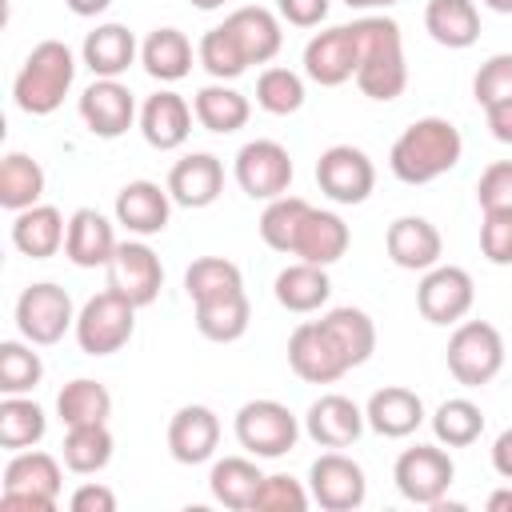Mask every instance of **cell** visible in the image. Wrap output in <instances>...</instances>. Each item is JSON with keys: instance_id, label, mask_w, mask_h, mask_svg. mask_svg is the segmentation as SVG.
Segmentation results:
<instances>
[{"instance_id": "obj_1", "label": "cell", "mask_w": 512, "mask_h": 512, "mask_svg": "<svg viewBox=\"0 0 512 512\" xmlns=\"http://www.w3.org/2000/svg\"><path fill=\"white\" fill-rule=\"evenodd\" d=\"M356 36V88L368 100H396L408 88V64H404V40L400 24L392 16H360L352 20Z\"/></svg>"}, {"instance_id": "obj_2", "label": "cell", "mask_w": 512, "mask_h": 512, "mask_svg": "<svg viewBox=\"0 0 512 512\" xmlns=\"http://www.w3.org/2000/svg\"><path fill=\"white\" fill-rule=\"evenodd\" d=\"M460 156H464L460 128L444 116H420L396 136V144L388 152V168L404 184H428V180L452 172L460 164Z\"/></svg>"}, {"instance_id": "obj_3", "label": "cell", "mask_w": 512, "mask_h": 512, "mask_svg": "<svg viewBox=\"0 0 512 512\" xmlns=\"http://www.w3.org/2000/svg\"><path fill=\"white\" fill-rule=\"evenodd\" d=\"M72 80H76L72 48L64 40H40L24 56V64H20L16 80H12V100L28 116H52L64 104Z\"/></svg>"}, {"instance_id": "obj_4", "label": "cell", "mask_w": 512, "mask_h": 512, "mask_svg": "<svg viewBox=\"0 0 512 512\" xmlns=\"http://www.w3.org/2000/svg\"><path fill=\"white\" fill-rule=\"evenodd\" d=\"M232 428H236V444L256 460H280L300 440V420L280 400H248V404H240Z\"/></svg>"}, {"instance_id": "obj_5", "label": "cell", "mask_w": 512, "mask_h": 512, "mask_svg": "<svg viewBox=\"0 0 512 512\" xmlns=\"http://www.w3.org/2000/svg\"><path fill=\"white\" fill-rule=\"evenodd\" d=\"M448 372L464 388H484L504 368V336L488 320H460L448 336Z\"/></svg>"}, {"instance_id": "obj_6", "label": "cell", "mask_w": 512, "mask_h": 512, "mask_svg": "<svg viewBox=\"0 0 512 512\" xmlns=\"http://www.w3.org/2000/svg\"><path fill=\"white\" fill-rule=\"evenodd\" d=\"M76 344H80V352H88V356H112V352H120L128 340H132V332H136V304L132 300H124L120 292H112V288H104L100 296H92L80 312H76Z\"/></svg>"}, {"instance_id": "obj_7", "label": "cell", "mask_w": 512, "mask_h": 512, "mask_svg": "<svg viewBox=\"0 0 512 512\" xmlns=\"http://www.w3.org/2000/svg\"><path fill=\"white\" fill-rule=\"evenodd\" d=\"M60 500V464L48 452L24 448L12 452L4 468V492L0 508H28V512H52Z\"/></svg>"}, {"instance_id": "obj_8", "label": "cell", "mask_w": 512, "mask_h": 512, "mask_svg": "<svg viewBox=\"0 0 512 512\" xmlns=\"http://www.w3.org/2000/svg\"><path fill=\"white\" fill-rule=\"evenodd\" d=\"M392 480H396V492L412 504H424V508H436L452 480H456V464L452 456L436 444H416V448H404L392 464Z\"/></svg>"}, {"instance_id": "obj_9", "label": "cell", "mask_w": 512, "mask_h": 512, "mask_svg": "<svg viewBox=\"0 0 512 512\" xmlns=\"http://www.w3.org/2000/svg\"><path fill=\"white\" fill-rule=\"evenodd\" d=\"M16 328L28 344H56L68 328H76V308H72V296L52 284V280H40V284H28L16 300Z\"/></svg>"}, {"instance_id": "obj_10", "label": "cell", "mask_w": 512, "mask_h": 512, "mask_svg": "<svg viewBox=\"0 0 512 512\" xmlns=\"http://www.w3.org/2000/svg\"><path fill=\"white\" fill-rule=\"evenodd\" d=\"M316 184L332 204H364L376 188V164L364 148L332 144L316 160Z\"/></svg>"}, {"instance_id": "obj_11", "label": "cell", "mask_w": 512, "mask_h": 512, "mask_svg": "<svg viewBox=\"0 0 512 512\" xmlns=\"http://www.w3.org/2000/svg\"><path fill=\"white\" fill-rule=\"evenodd\" d=\"M308 492H312V504H320L324 512H352L364 504L368 496V480H364V468L344 456L340 448L324 452L312 460L308 468Z\"/></svg>"}, {"instance_id": "obj_12", "label": "cell", "mask_w": 512, "mask_h": 512, "mask_svg": "<svg viewBox=\"0 0 512 512\" xmlns=\"http://www.w3.org/2000/svg\"><path fill=\"white\" fill-rule=\"evenodd\" d=\"M232 172H236V184H240L244 196H252V200H276L292 184V156L276 140H248L236 152Z\"/></svg>"}, {"instance_id": "obj_13", "label": "cell", "mask_w": 512, "mask_h": 512, "mask_svg": "<svg viewBox=\"0 0 512 512\" xmlns=\"http://www.w3.org/2000/svg\"><path fill=\"white\" fill-rule=\"evenodd\" d=\"M476 304V284L456 264H436L416 284V308L428 324H460Z\"/></svg>"}, {"instance_id": "obj_14", "label": "cell", "mask_w": 512, "mask_h": 512, "mask_svg": "<svg viewBox=\"0 0 512 512\" xmlns=\"http://www.w3.org/2000/svg\"><path fill=\"white\" fill-rule=\"evenodd\" d=\"M160 284H164V264L144 240L116 244L112 260H108V288L112 292H120L136 308H148L160 296Z\"/></svg>"}, {"instance_id": "obj_15", "label": "cell", "mask_w": 512, "mask_h": 512, "mask_svg": "<svg viewBox=\"0 0 512 512\" xmlns=\"http://www.w3.org/2000/svg\"><path fill=\"white\" fill-rule=\"evenodd\" d=\"M288 364L308 384H336L344 372H352L344 352L336 348V340L328 336V328L320 320L296 324V332L288 336Z\"/></svg>"}, {"instance_id": "obj_16", "label": "cell", "mask_w": 512, "mask_h": 512, "mask_svg": "<svg viewBox=\"0 0 512 512\" xmlns=\"http://www.w3.org/2000/svg\"><path fill=\"white\" fill-rule=\"evenodd\" d=\"M304 76L320 88H340L356 76V36L352 24H336L328 32H316L304 44Z\"/></svg>"}, {"instance_id": "obj_17", "label": "cell", "mask_w": 512, "mask_h": 512, "mask_svg": "<svg viewBox=\"0 0 512 512\" xmlns=\"http://www.w3.org/2000/svg\"><path fill=\"white\" fill-rule=\"evenodd\" d=\"M80 120L88 124L92 136L100 140H116L132 128L136 120V100L128 92V84L120 80H92L84 92H80Z\"/></svg>"}, {"instance_id": "obj_18", "label": "cell", "mask_w": 512, "mask_h": 512, "mask_svg": "<svg viewBox=\"0 0 512 512\" xmlns=\"http://www.w3.org/2000/svg\"><path fill=\"white\" fill-rule=\"evenodd\" d=\"M368 428L364 420V408L340 392H328L320 400L308 404L304 412V432L320 444V448H348L360 440V432Z\"/></svg>"}, {"instance_id": "obj_19", "label": "cell", "mask_w": 512, "mask_h": 512, "mask_svg": "<svg viewBox=\"0 0 512 512\" xmlns=\"http://www.w3.org/2000/svg\"><path fill=\"white\" fill-rule=\"evenodd\" d=\"M220 416L208 404H184L168 420V452L176 464H204L216 456Z\"/></svg>"}, {"instance_id": "obj_20", "label": "cell", "mask_w": 512, "mask_h": 512, "mask_svg": "<svg viewBox=\"0 0 512 512\" xmlns=\"http://www.w3.org/2000/svg\"><path fill=\"white\" fill-rule=\"evenodd\" d=\"M384 248H388V260L404 272H428L440 264V252H444V240L436 232L432 220L424 216H396L388 224V236H384Z\"/></svg>"}, {"instance_id": "obj_21", "label": "cell", "mask_w": 512, "mask_h": 512, "mask_svg": "<svg viewBox=\"0 0 512 512\" xmlns=\"http://www.w3.org/2000/svg\"><path fill=\"white\" fill-rule=\"evenodd\" d=\"M164 188L180 208H208L224 192V164L212 152H188L184 160L172 164Z\"/></svg>"}, {"instance_id": "obj_22", "label": "cell", "mask_w": 512, "mask_h": 512, "mask_svg": "<svg viewBox=\"0 0 512 512\" xmlns=\"http://www.w3.org/2000/svg\"><path fill=\"white\" fill-rule=\"evenodd\" d=\"M192 116L196 112H192V104L180 92L160 88L140 108V132H144V140L156 152H172V148H180L192 136Z\"/></svg>"}, {"instance_id": "obj_23", "label": "cell", "mask_w": 512, "mask_h": 512, "mask_svg": "<svg viewBox=\"0 0 512 512\" xmlns=\"http://www.w3.org/2000/svg\"><path fill=\"white\" fill-rule=\"evenodd\" d=\"M172 204L176 200L156 180H128L116 192V224H124L132 236H156L168 228Z\"/></svg>"}, {"instance_id": "obj_24", "label": "cell", "mask_w": 512, "mask_h": 512, "mask_svg": "<svg viewBox=\"0 0 512 512\" xmlns=\"http://www.w3.org/2000/svg\"><path fill=\"white\" fill-rule=\"evenodd\" d=\"M364 420L376 436L384 440H404L412 436L420 424H424V400L412 392V388H400V384H388V388H376L364 404Z\"/></svg>"}, {"instance_id": "obj_25", "label": "cell", "mask_w": 512, "mask_h": 512, "mask_svg": "<svg viewBox=\"0 0 512 512\" xmlns=\"http://www.w3.org/2000/svg\"><path fill=\"white\" fill-rule=\"evenodd\" d=\"M116 232L108 224L104 212L96 208H76L68 216V236H64V256L76 268H108L112 252H116Z\"/></svg>"}, {"instance_id": "obj_26", "label": "cell", "mask_w": 512, "mask_h": 512, "mask_svg": "<svg viewBox=\"0 0 512 512\" xmlns=\"http://www.w3.org/2000/svg\"><path fill=\"white\" fill-rule=\"evenodd\" d=\"M348 224L336 216V212H324V208H308L300 232H296V244H292V256L296 260H308V264H336L344 252H348Z\"/></svg>"}, {"instance_id": "obj_27", "label": "cell", "mask_w": 512, "mask_h": 512, "mask_svg": "<svg viewBox=\"0 0 512 512\" xmlns=\"http://www.w3.org/2000/svg\"><path fill=\"white\" fill-rule=\"evenodd\" d=\"M136 36L124 28V24H96L88 36H84V64L92 76L100 80H120L132 64H136Z\"/></svg>"}, {"instance_id": "obj_28", "label": "cell", "mask_w": 512, "mask_h": 512, "mask_svg": "<svg viewBox=\"0 0 512 512\" xmlns=\"http://www.w3.org/2000/svg\"><path fill=\"white\" fill-rule=\"evenodd\" d=\"M64 236H68V224H64L60 208H52V204H32V208L16 212V220H12V244L32 260L56 256L64 248Z\"/></svg>"}, {"instance_id": "obj_29", "label": "cell", "mask_w": 512, "mask_h": 512, "mask_svg": "<svg viewBox=\"0 0 512 512\" xmlns=\"http://www.w3.org/2000/svg\"><path fill=\"white\" fill-rule=\"evenodd\" d=\"M224 28L236 36V44L244 48L248 64H268L276 60L280 44H284V32H280V20L268 12V8H236L232 16H224Z\"/></svg>"}, {"instance_id": "obj_30", "label": "cell", "mask_w": 512, "mask_h": 512, "mask_svg": "<svg viewBox=\"0 0 512 512\" xmlns=\"http://www.w3.org/2000/svg\"><path fill=\"white\" fill-rule=\"evenodd\" d=\"M280 308L288 312H316L328 304L332 296V280H328V268L320 264H308V260H296L288 268L276 272V284H272Z\"/></svg>"}, {"instance_id": "obj_31", "label": "cell", "mask_w": 512, "mask_h": 512, "mask_svg": "<svg viewBox=\"0 0 512 512\" xmlns=\"http://www.w3.org/2000/svg\"><path fill=\"white\" fill-rule=\"evenodd\" d=\"M140 64L152 80L176 84L192 72V44L180 28H152L148 40L140 44Z\"/></svg>"}, {"instance_id": "obj_32", "label": "cell", "mask_w": 512, "mask_h": 512, "mask_svg": "<svg viewBox=\"0 0 512 512\" xmlns=\"http://www.w3.org/2000/svg\"><path fill=\"white\" fill-rule=\"evenodd\" d=\"M320 324L328 328V336L336 340V348L344 352L348 368H360L372 360L376 352V324L364 308H352V304H340V308H328L320 316Z\"/></svg>"}, {"instance_id": "obj_33", "label": "cell", "mask_w": 512, "mask_h": 512, "mask_svg": "<svg viewBox=\"0 0 512 512\" xmlns=\"http://www.w3.org/2000/svg\"><path fill=\"white\" fill-rule=\"evenodd\" d=\"M192 112H196L200 128H208V132H216V136H228V132H236V128L248 124L252 104H248L244 92H236V88H228L224 80H216V84H204V88L192 96Z\"/></svg>"}, {"instance_id": "obj_34", "label": "cell", "mask_w": 512, "mask_h": 512, "mask_svg": "<svg viewBox=\"0 0 512 512\" xmlns=\"http://www.w3.org/2000/svg\"><path fill=\"white\" fill-rule=\"evenodd\" d=\"M424 28L444 48H472L480 40V12L472 0H428Z\"/></svg>"}, {"instance_id": "obj_35", "label": "cell", "mask_w": 512, "mask_h": 512, "mask_svg": "<svg viewBox=\"0 0 512 512\" xmlns=\"http://www.w3.org/2000/svg\"><path fill=\"white\" fill-rule=\"evenodd\" d=\"M196 308V328L204 340L212 344H232L248 332V320H252V308H248V296L244 292H228V296H216V300H200L192 304Z\"/></svg>"}, {"instance_id": "obj_36", "label": "cell", "mask_w": 512, "mask_h": 512, "mask_svg": "<svg viewBox=\"0 0 512 512\" xmlns=\"http://www.w3.org/2000/svg\"><path fill=\"white\" fill-rule=\"evenodd\" d=\"M260 480H264V472H260L256 460H248V456H224V460H216L212 472H208L212 496H216L224 508H232V512L252 508Z\"/></svg>"}, {"instance_id": "obj_37", "label": "cell", "mask_w": 512, "mask_h": 512, "mask_svg": "<svg viewBox=\"0 0 512 512\" xmlns=\"http://www.w3.org/2000/svg\"><path fill=\"white\" fill-rule=\"evenodd\" d=\"M56 416H60L64 428H72V424H108L112 392L100 380H88V376L68 380L56 396Z\"/></svg>"}, {"instance_id": "obj_38", "label": "cell", "mask_w": 512, "mask_h": 512, "mask_svg": "<svg viewBox=\"0 0 512 512\" xmlns=\"http://www.w3.org/2000/svg\"><path fill=\"white\" fill-rule=\"evenodd\" d=\"M44 196V168L28 152H8L0 160V204L8 212H24Z\"/></svg>"}, {"instance_id": "obj_39", "label": "cell", "mask_w": 512, "mask_h": 512, "mask_svg": "<svg viewBox=\"0 0 512 512\" xmlns=\"http://www.w3.org/2000/svg\"><path fill=\"white\" fill-rule=\"evenodd\" d=\"M48 432V416L36 400L28 396H4L0 400V448L8 452H24L36 448Z\"/></svg>"}, {"instance_id": "obj_40", "label": "cell", "mask_w": 512, "mask_h": 512, "mask_svg": "<svg viewBox=\"0 0 512 512\" xmlns=\"http://www.w3.org/2000/svg\"><path fill=\"white\" fill-rule=\"evenodd\" d=\"M112 448H116V444H112L108 424H72V428L64 432V444H60L64 464H68L76 476H96L100 468H108Z\"/></svg>"}, {"instance_id": "obj_41", "label": "cell", "mask_w": 512, "mask_h": 512, "mask_svg": "<svg viewBox=\"0 0 512 512\" xmlns=\"http://www.w3.org/2000/svg\"><path fill=\"white\" fill-rule=\"evenodd\" d=\"M480 432H484V412L468 396H452L432 412V436L444 448H468L480 440Z\"/></svg>"}, {"instance_id": "obj_42", "label": "cell", "mask_w": 512, "mask_h": 512, "mask_svg": "<svg viewBox=\"0 0 512 512\" xmlns=\"http://www.w3.org/2000/svg\"><path fill=\"white\" fill-rule=\"evenodd\" d=\"M184 292L192 304L200 300H216V296H228V292H244V276L232 260L224 256H200L188 264L184 272Z\"/></svg>"}, {"instance_id": "obj_43", "label": "cell", "mask_w": 512, "mask_h": 512, "mask_svg": "<svg viewBox=\"0 0 512 512\" xmlns=\"http://www.w3.org/2000/svg\"><path fill=\"white\" fill-rule=\"evenodd\" d=\"M308 208L312 204L304 196H288V192L276 196V200H268V208L260 212V240L272 252H288L292 256V244H296V232H300Z\"/></svg>"}, {"instance_id": "obj_44", "label": "cell", "mask_w": 512, "mask_h": 512, "mask_svg": "<svg viewBox=\"0 0 512 512\" xmlns=\"http://www.w3.org/2000/svg\"><path fill=\"white\" fill-rule=\"evenodd\" d=\"M44 380L40 352H32L28 340H4L0 344V392L4 396H28Z\"/></svg>"}, {"instance_id": "obj_45", "label": "cell", "mask_w": 512, "mask_h": 512, "mask_svg": "<svg viewBox=\"0 0 512 512\" xmlns=\"http://www.w3.org/2000/svg\"><path fill=\"white\" fill-rule=\"evenodd\" d=\"M196 56H200L204 72H208V76H216V80H236V76L248 68L244 48L236 44V36H232L224 24H216V28H208V32L200 36Z\"/></svg>"}, {"instance_id": "obj_46", "label": "cell", "mask_w": 512, "mask_h": 512, "mask_svg": "<svg viewBox=\"0 0 512 512\" xmlns=\"http://www.w3.org/2000/svg\"><path fill=\"white\" fill-rule=\"evenodd\" d=\"M256 104L272 116H292L304 108V80L292 68H264L256 80Z\"/></svg>"}, {"instance_id": "obj_47", "label": "cell", "mask_w": 512, "mask_h": 512, "mask_svg": "<svg viewBox=\"0 0 512 512\" xmlns=\"http://www.w3.org/2000/svg\"><path fill=\"white\" fill-rule=\"evenodd\" d=\"M312 504V492H304V484L296 476H264L252 500V512H304Z\"/></svg>"}, {"instance_id": "obj_48", "label": "cell", "mask_w": 512, "mask_h": 512, "mask_svg": "<svg viewBox=\"0 0 512 512\" xmlns=\"http://www.w3.org/2000/svg\"><path fill=\"white\" fill-rule=\"evenodd\" d=\"M472 96H476L480 108L512 96V52H496L480 64V72L472 80Z\"/></svg>"}, {"instance_id": "obj_49", "label": "cell", "mask_w": 512, "mask_h": 512, "mask_svg": "<svg viewBox=\"0 0 512 512\" xmlns=\"http://www.w3.org/2000/svg\"><path fill=\"white\" fill-rule=\"evenodd\" d=\"M480 252H484V260L496 264V268L512 264V208L484 212V224H480Z\"/></svg>"}, {"instance_id": "obj_50", "label": "cell", "mask_w": 512, "mask_h": 512, "mask_svg": "<svg viewBox=\"0 0 512 512\" xmlns=\"http://www.w3.org/2000/svg\"><path fill=\"white\" fill-rule=\"evenodd\" d=\"M476 204L484 212H496V208H512V160H496L480 172L476 180Z\"/></svg>"}, {"instance_id": "obj_51", "label": "cell", "mask_w": 512, "mask_h": 512, "mask_svg": "<svg viewBox=\"0 0 512 512\" xmlns=\"http://www.w3.org/2000/svg\"><path fill=\"white\" fill-rule=\"evenodd\" d=\"M328 4L332 0H276V12H280V20H288L296 28H316V24H324Z\"/></svg>"}, {"instance_id": "obj_52", "label": "cell", "mask_w": 512, "mask_h": 512, "mask_svg": "<svg viewBox=\"0 0 512 512\" xmlns=\"http://www.w3.org/2000/svg\"><path fill=\"white\" fill-rule=\"evenodd\" d=\"M72 512H116V492L108 488V484H80L76 492H72Z\"/></svg>"}, {"instance_id": "obj_53", "label": "cell", "mask_w": 512, "mask_h": 512, "mask_svg": "<svg viewBox=\"0 0 512 512\" xmlns=\"http://www.w3.org/2000/svg\"><path fill=\"white\" fill-rule=\"evenodd\" d=\"M484 120H488V132H492L500 144H512V96L488 104V108H484Z\"/></svg>"}, {"instance_id": "obj_54", "label": "cell", "mask_w": 512, "mask_h": 512, "mask_svg": "<svg viewBox=\"0 0 512 512\" xmlns=\"http://www.w3.org/2000/svg\"><path fill=\"white\" fill-rule=\"evenodd\" d=\"M492 468H496L504 480H512V428H504V432L496 436V444H492Z\"/></svg>"}, {"instance_id": "obj_55", "label": "cell", "mask_w": 512, "mask_h": 512, "mask_svg": "<svg viewBox=\"0 0 512 512\" xmlns=\"http://www.w3.org/2000/svg\"><path fill=\"white\" fill-rule=\"evenodd\" d=\"M64 4H68V12H72V16H84V20H88V16L108 12V4H112V0H64Z\"/></svg>"}, {"instance_id": "obj_56", "label": "cell", "mask_w": 512, "mask_h": 512, "mask_svg": "<svg viewBox=\"0 0 512 512\" xmlns=\"http://www.w3.org/2000/svg\"><path fill=\"white\" fill-rule=\"evenodd\" d=\"M484 508H488V512H512V488H496Z\"/></svg>"}, {"instance_id": "obj_57", "label": "cell", "mask_w": 512, "mask_h": 512, "mask_svg": "<svg viewBox=\"0 0 512 512\" xmlns=\"http://www.w3.org/2000/svg\"><path fill=\"white\" fill-rule=\"evenodd\" d=\"M348 8H360V12H368V8H388V4H396V0H344Z\"/></svg>"}, {"instance_id": "obj_58", "label": "cell", "mask_w": 512, "mask_h": 512, "mask_svg": "<svg viewBox=\"0 0 512 512\" xmlns=\"http://www.w3.org/2000/svg\"><path fill=\"white\" fill-rule=\"evenodd\" d=\"M484 8H492V12H504V16H512V0H484Z\"/></svg>"}, {"instance_id": "obj_59", "label": "cell", "mask_w": 512, "mask_h": 512, "mask_svg": "<svg viewBox=\"0 0 512 512\" xmlns=\"http://www.w3.org/2000/svg\"><path fill=\"white\" fill-rule=\"evenodd\" d=\"M192 4H196V8H200V12H212V8H224V4H228V0H192Z\"/></svg>"}]
</instances>
